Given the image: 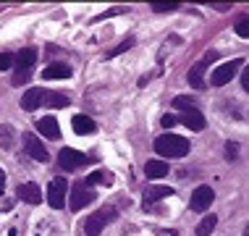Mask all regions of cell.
I'll return each instance as SVG.
<instances>
[{
	"label": "cell",
	"instance_id": "7",
	"mask_svg": "<svg viewBox=\"0 0 249 236\" xmlns=\"http://www.w3.org/2000/svg\"><path fill=\"white\" fill-rule=\"evenodd\" d=\"M239 69H241V58L228 60V63L218 66V69L213 71V84H215V87H223V84H228V82H233V76L239 73Z\"/></svg>",
	"mask_w": 249,
	"mask_h": 236
},
{
	"label": "cell",
	"instance_id": "25",
	"mask_svg": "<svg viewBox=\"0 0 249 236\" xmlns=\"http://www.w3.org/2000/svg\"><path fill=\"white\" fill-rule=\"evenodd\" d=\"M131 45H134V39H126V42H121L118 47H113V50L107 53V58H116V55H121V53H124V50H129Z\"/></svg>",
	"mask_w": 249,
	"mask_h": 236
},
{
	"label": "cell",
	"instance_id": "15",
	"mask_svg": "<svg viewBox=\"0 0 249 236\" xmlns=\"http://www.w3.org/2000/svg\"><path fill=\"white\" fill-rule=\"evenodd\" d=\"M171 194H173V186H147L144 189V207L150 210L152 202H158L163 197H171Z\"/></svg>",
	"mask_w": 249,
	"mask_h": 236
},
{
	"label": "cell",
	"instance_id": "16",
	"mask_svg": "<svg viewBox=\"0 0 249 236\" xmlns=\"http://www.w3.org/2000/svg\"><path fill=\"white\" fill-rule=\"evenodd\" d=\"M71 124H73V131L76 134H95L97 131V124L89 116H73Z\"/></svg>",
	"mask_w": 249,
	"mask_h": 236
},
{
	"label": "cell",
	"instance_id": "6",
	"mask_svg": "<svg viewBox=\"0 0 249 236\" xmlns=\"http://www.w3.org/2000/svg\"><path fill=\"white\" fill-rule=\"evenodd\" d=\"M210 60H215V53H207L202 60H197V63L192 66V71H189V76H186V82H189L194 90H205V71H207V66H210Z\"/></svg>",
	"mask_w": 249,
	"mask_h": 236
},
{
	"label": "cell",
	"instance_id": "4",
	"mask_svg": "<svg viewBox=\"0 0 249 236\" xmlns=\"http://www.w3.org/2000/svg\"><path fill=\"white\" fill-rule=\"evenodd\" d=\"M95 202V192L92 189H87L84 184H73L71 192H69V210L71 213H79L84 210L87 205H92Z\"/></svg>",
	"mask_w": 249,
	"mask_h": 236
},
{
	"label": "cell",
	"instance_id": "11",
	"mask_svg": "<svg viewBox=\"0 0 249 236\" xmlns=\"http://www.w3.org/2000/svg\"><path fill=\"white\" fill-rule=\"evenodd\" d=\"M45 92L48 90H42V87H32V90H26L24 92V97H21V108L24 110H37L39 105L45 103Z\"/></svg>",
	"mask_w": 249,
	"mask_h": 236
},
{
	"label": "cell",
	"instance_id": "24",
	"mask_svg": "<svg viewBox=\"0 0 249 236\" xmlns=\"http://www.w3.org/2000/svg\"><path fill=\"white\" fill-rule=\"evenodd\" d=\"M236 35L239 37H249V16H239L236 18Z\"/></svg>",
	"mask_w": 249,
	"mask_h": 236
},
{
	"label": "cell",
	"instance_id": "13",
	"mask_svg": "<svg viewBox=\"0 0 249 236\" xmlns=\"http://www.w3.org/2000/svg\"><path fill=\"white\" fill-rule=\"evenodd\" d=\"M18 200H24V202H29V205H39L42 202V192H39V186L37 184H21L18 186Z\"/></svg>",
	"mask_w": 249,
	"mask_h": 236
},
{
	"label": "cell",
	"instance_id": "9",
	"mask_svg": "<svg viewBox=\"0 0 249 236\" xmlns=\"http://www.w3.org/2000/svg\"><path fill=\"white\" fill-rule=\"evenodd\" d=\"M24 150L29 152V158H35L39 160V163H48L50 160V152H48V147L39 142L35 134H24Z\"/></svg>",
	"mask_w": 249,
	"mask_h": 236
},
{
	"label": "cell",
	"instance_id": "18",
	"mask_svg": "<svg viewBox=\"0 0 249 236\" xmlns=\"http://www.w3.org/2000/svg\"><path fill=\"white\" fill-rule=\"evenodd\" d=\"M168 168L163 160H150V163L144 165V173H147V179H163V176H168Z\"/></svg>",
	"mask_w": 249,
	"mask_h": 236
},
{
	"label": "cell",
	"instance_id": "20",
	"mask_svg": "<svg viewBox=\"0 0 249 236\" xmlns=\"http://www.w3.org/2000/svg\"><path fill=\"white\" fill-rule=\"evenodd\" d=\"M215 226H218V218L215 215H205L197 223V236H210L215 231Z\"/></svg>",
	"mask_w": 249,
	"mask_h": 236
},
{
	"label": "cell",
	"instance_id": "32",
	"mask_svg": "<svg viewBox=\"0 0 249 236\" xmlns=\"http://www.w3.org/2000/svg\"><path fill=\"white\" fill-rule=\"evenodd\" d=\"M244 236H249V226H247V228H244Z\"/></svg>",
	"mask_w": 249,
	"mask_h": 236
},
{
	"label": "cell",
	"instance_id": "29",
	"mask_svg": "<svg viewBox=\"0 0 249 236\" xmlns=\"http://www.w3.org/2000/svg\"><path fill=\"white\" fill-rule=\"evenodd\" d=\"M160 124H163L165 129H171V126L178 124V118H176V116H163V121H160Z\"/></svg>",
	"mask_w": 249,
	"mask_h": 236
},
{
	"label": "cell",
	"instance_id": "1",
	"mask_svg": "<svg viewBox=\"0 0 249 236\" xmlns=\"http://www.w3.org/2000/svg\"><path fill=\"white\" fill-rule=\"evenodd\" d=\"M155 152L163 158H184V155H189V142L178 134H163L155 139Z\"/></svg>",
	"mask_w": 249,
	"mask_h": 236
},
{
	"label": "cell",
	"instance_id": "17",
	"mask_svg": "<svg viewBox=\"0 0 249 236\" xmlns=\"http://www.w3.org/2000/svg\"><path fill=\"white\" fill-rule=\"evenodd\" d=\"M69 76H71V69L66 63H50L42 71V79H69Z\"/></svg>",
	"mask_w": 249,
	"mask_h": 236
},
{
	"label": "cell",
	"instance_id": "2",
	"mask_svg": "<svg viewBox=\"0 0 249 236\" xmlns=\"http://www.w3.org/2000/svg\"><path fill=\"white\" fill-rule=\"evenodd\" d=\"M116 218H118L116 207H103V210L92 213L89 218L84 220V234L87 236H100V234H103V228H107V223L116 220Z\"/></svg>",
	"mask_w": 249,
	"mask_h": 236
},
{
	"label": "cell",
	"instance_id": "22",
	"mask_svg": "<svg viewBox=\"0 0 249 236\" xmlns=\"http://www.w3.org/2000/svg\"><path fill=\"white\" fill-rule=\"evenodd\" d=\"M69 103L71 100L60 92H45V105H50V108H66Z\"/></svg>",
	"mask_w": 249,
	"mask_h": 236
},
{
	"label": "cell",
	"instance_id": "19",
	"mask_svg": "<svg viewBox=\"0 0 249 236\" xmlns=\"http://www.w3.org/2000/svg\"><path fill=\"white\" fill-rule=\"evenodd\" d=\"M13 145H16V131L11 124H3L0 126V150H13Z\"/></svg>",
	"mask_w": 249,
	"mask_h": 236
},
{
	"label": "cell",
	"instance_id": "5",
	"mask_svg": "<svg viewBox=\"0 0 249 236\" xmlns=\"http://www.w3.org/2000/svg\"><path fill=\"white\" fill-rule=\"evenodd\" d=\"M58 165L63 168V171H79L82 165H87V155L71 150V147H63V150L58 152Z\"/></svg>",
	"mask_w": 249,
	"mask_h": 236
},
{
	"label": "cell",
	"instance_id": "31",
	"mask_svg": "<svg viewBox=\"0 0 249 236\" xmlns=\"http://www.w3.org/2000/svg\"><path fill=\"white\" fill-rule=\"evenodd\" d=\"M5 192V173H3V168H0V194Z\"/></svg>",
	"mask_w": 249,
	"mask_h": 236
},
{
	"label": "cell",
	"instance_id": "26",
	"mask_svg": "<svg viewBox=\"0 0 249 236\" xmlns=\"http://www.w3.org/2000/svg\"><path fill=\"white\" fill-rule=\"evenodd\" d=\"M13 60H16V58H13L11 53H0V71H8L13 66Z\"/></svg>",
	"mask_w": 249,
	"mask_h": 236
},
{
	"label": "cell",
	"instance_id": "8",
	"mask_svg": "<svg viewBox=\"0 0 249 236\" xmlns=\"http://www.w3.org/2000/svg\"><path fill=\"white\" fill-rule=\"evenodd\" d=\"M213 186H197L192 192V200H189V207L194 213H202V210H207V207L213 205Z\"/></svg>",
	"mask_w": 249,
	"mask_h": 236
},
{
	"label": "cell",
	"instance_id": "21",
	"mask_svg": "<svg viewBox=\"0 0 249 236\" xmlns=\"http://www.w3.org/2000/svg\"><path fill=\"white\" fill-rule=\"evenodd\" d=\"M113 181V176L110 173H105V171H95V173H89V176H87V181H82V184L89 189V186H95V184H110Z\"/></svg>",
	"mask_w": 249,
	"mask_h": 236
},
{
	"label": "cell",
	"instance_id": "12",
	"mask_svg": "<svg viewBox=\"0 0 249 236\" xmlns=\"http://www.w3.org/2000/svg\"><path fill=\"white\" fill-rule=\"evenodd\" d=\"M37 131L42 134L45 139H58V137H60V126H58V121H55V118H50V116H45V118H39V121H37Z\"/></svg>",
	"mask_w": 249,
	"mask_h": 236
},
{
	"label": "cell",
	"instance_id": "27",
	"mask_svg": "<svg viewBox=\"0 0 249 236\" xmlns=\"http://www.w3.org/2000/svg\"><path fill=\"white\" fill-rule=\"evenodd\" d=\"M176 8H178L176 3H171V5H152L155 13H171V11H176Z\"/></svg>",
	"mask_w": 249,
	"mask_h": 236
},
{
	"label": "cell",
	"instance_id": "3",
	"mask_svg": "<svg viewBox=\"0 0 249 236\" xmlns=\"http://www.w3.org/2000/svg\"><path fill=\"white\" fill-rule=\"evenodd\" d=\"M35 60H37V50H35V47H26V50L18 53L16 60H13V66H16V76H13V82H11V84L21 87L26 79H29L32 69H35Z\"/></svg>",
	"mask_w": 249,
	"mask_h": 236
},
{
	"label": "cell",
	"instance_id": "10",
	"mask_svg": "<svg viewBox=\"0 0 249 236\" xmlns=\"http://www.w3.org/2000/svg\"><path fill=\"white\" fill-rule=\"evenodd\" d=\"M66 181L63 179H53V184L48 186V202L50 207H55V210H60V207L66 205Z\"/></svg>",
	"mask_w": 249,
	"mask_h": 236
},
{
	"label": "cell",
	"instance_id": "23",
	"mask_svg": "<svg viewBox=\"0 0 249 236\" xmlns=\"http://www.w3.org/2000/svg\"><path fill=\"white\" fill-rule=\"evenodd\" d=\"M171 105L176 108V110H181V113H186V110H194V100H192V97H186V94H178V97L173 100Z\"/></svg>",
	"mask_w": 249,
	"mask_h": 236
},
{
	"label": "cell",
	"instance_id": "30",
	"mask_svg": "<svg viewBox=\"0 0 249 236\" xmlns=\"http://www.w3.org/2000/svg\"><path fill=\"white\" fill-rule=\"evenodd\" d=\"M241 84H244V90L249 92V66L244 69V73H241Z\"/></svg>",
	"mask_w": 249,
	"mask_h": 236
},
{
	"label": "cell",
	"instance_id": "14",
	"mask_svg": "<svg viewBox=\"0 0 249 236\" xmlns=\"http://www.w3.org/2000/svg\"><path fill=\"white\" fill-rule=\"evenodd\" d=\"M181 124H184L186 129H192V131H202V129H205V116L194 108V110L181 113Z\"/></svg>",
	"mask_w": 249,
	"mask_h": 236
},
{
	"label": "cell",
	"instance_id": "28",
	"mask_svg": "<svg viewBox=\"0 0 249 236\" xmlns=\"http://www.w3.org/2000/svg\"><path fill=\"white\" fill-rule=\"evenodd\" d=\"M236 155H239L236 145H233V142H228V145H226V158H228V160H233V158H236Z\"/></svg>",
	"mask_w": 249,
	"mask_h": 236
}]
</instances>
